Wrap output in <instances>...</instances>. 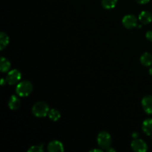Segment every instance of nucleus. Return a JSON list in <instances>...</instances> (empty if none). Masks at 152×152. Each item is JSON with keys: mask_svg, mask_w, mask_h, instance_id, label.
I'll return each instance as SVG.
<instances>
[{"mask_svg": "<svg viewBox=\"0 0 152 152\" xmlns=\"http://www.w3.org/2000/svg\"><path fill=\"white\" fill-rule=\"evenodd\" d=\"M33 91L32 83L28 80H23L19 82L16 88V94L21 97H25L29 96Z\"/></svg>", "mask_w": 152, "mask_h": 152, "instance_id": "f257e3e1", "label": "nucleus"}, {"mask_svg": "<svg viewBox=\"0 0 152 152\" xmlns=\"http://www.w3.org/2000/svg\"><path fill=\"white\" fill-rule=\"evenodd\" d=\"M50 108L48 105L45 102H37L33 105L32 113L38 118L45 117L48 114Z\"/></svg>", "mask_w": 152, "mask_h": 152, "instance_id": "f03ea898", "label": "nucleus"}, {"mask_svg": "<svg viewBox=\"0 0 152 152\" xmlns=\"http://www.w3.org/2000/svg\"><path fill=\"white\" fill-rule=\"evenodd\" d=\"M97 144L99 147H100L102 149L107 150L111 147V142H112V139H111V136L108 132H99V134L97 135Z\"/></svg>", "mask_w": 152, "mask_h": 152, "instance_id": "7ed1b4c3", "label": "nucleus"}, {"mask_svg": "<svg viewBox=\"0 0 152 152\" xmlns=\"http://www.w3.org/2000/svg\"><path fill=\"white\" fill-rule=\"evenodd\" d=\"M5 79L9 85L18 84L22 79V74L19 70L13 69L11 71H9Z\"/></svg>", "mask_w": 152, "mask_h": 152, "instance_id": "20e7f679", "label": "nucleus"}, {"mask_svg": "<svg viewBox=\"0 0 152 152\" xmlns=\"http://www.w3.org/2000/svg\"><path fill=\"white\" fill-rule=\"evenodd\" d=\"M123 25L127 29H133L137 26V19L134 15L128 14L123 18Z\"/></svg>", "mask_w": 152, "mask_h": 152, "instance_id": "39448f33", "label": "nucleus"}, {"mask_svg": "<svg viewBox=\"0 0 152 152\" xmlns=\"http://www.w3.org/2000/svg\"><path fill=\"white\" fill-rule=\"evenodd\" d=\"M132 150L136 152H145L148 150V145L146 142L140 139H134L131 143Z\"/></svg>", "mask_w": 152, "mask_h": 152, "instance_id": "423d86ee", "label": "nucleus"}, {"mask_svg": "<svg viewBox=\"0 0 152 152\" xmlns=\"http://www.w3.org/2000/svg\"><path fill=\"white\" fill-rule=\"evenodd\" d=\"M141 103L145 112L148 114H152V96L147 95L144 96Z\"/></svg>", "mask_w": 152, "mask_h": 152, "instance_id": "0eeeda50", "label": "nucleus"}, {"mask_svg": "<svg viewBox=\"0 0 152 152\" xmlns=\"http://www.w3.org/2000/svg\"><path fill=\"white\" fill-rule=\"evenodd\" d=\"M48 151L50 152H60L64 151L63 144L59 140H52L48 145Z\"/></svg>", "mask_w": 152, "mask_h": 152, "instance_id": "6e6552de", "label": "nucleus"}, {"mask_svg": "<svg viewBox=\"0 0 152 152\" xmlns=\"http://www.w3.org/2000/svg\"><path fill=\"white\" fill-rule=\"evenodd\" d=\"M138 19L142 25H148L152 22V14L149 11H142L139 15Z\"/></svg>", "mask_w": 152, "mask_h": 152, "instance_id": "1a4fd4ad", "label": "nucleus"}, {"mask_svg": "<svg viewBox=\"0 0 152 152\" xmlns=\"http://www.w3.org/2000/svg\"><path fill=\"white\" fill-rule=\"evenodd\" d=\"M21 101L19 98L16 95H12L8 101V106L10 109L16 110L20 107Z\"/></svg>", "mask_w": 152, "mask_h": 152, "instance_id": "9d476101", "label": "nucleus"}, {"mask_svg": "<svg viewBox=\"0 0 152 152\" xmlns=\"http://www.w3.org/2000/svg\"><path fill=\"white\" fill-rule=\"evenodd\" d=\"M142 131L148 136L152 135V118H148L142 123Z\"/></svg>", "mask_w": 152, "mask_h": 152, "instance_id": "9b49d317", "label": "nucleus"}, {"mask_svg": "<svg viewBox=\"0 0 152 152\" xmlns=\"http://www.w3.org/2000/svg\"><path fill=\"white\" fill-rule=\"evenodd\" d=\"M140 63L145 67L151 66L152 65V55L150 53L145 52L141 56Z\"/></svg>", "mask_w": 152, "mask_h": 152, "instance_id": "f8f14e48", "label": "nucleus"}, {"mask_svg": "<svg viewBox=\"0 0 152 152\" xmlns=\"http://www.w3.org/2000/svg\"><path fill=\"white\" fill-rule=\"evenodd\" d=\"M9 42H10V38L8 35L4 32L0 33V50H4L9 44Z\"/></svg>", "mask_w": 152, "mask_h": 152, "instance_id": "ddd939ff", "label": "nucleus"}, {"mask_svg": "<svg viewBox=\"0 0 152 152\" xmlns=\"http://www.w3.org/2000/svg\"><path fill=\"white\" fill-rule=\"evenodd\" d=\"M10 61L5 57L1 58V62H0V71L1 73H6L10 71Z\"/></svg>", "mask_w": 152, "mask_h": 152, "instance_id": "4468645a", "label": "nucleus"}, {"mask_svg": "<svg viewBox=\"0 0 152 152\" xmlns=\"http://www.w3.org/2000/svg\"><path fill=\"white\" fill-rule=\"evenodd\" d=\"M48 116L49 119L50 120H52L53 122H56L58 120H59V118L61 117V114L58 110L53 108V109H50Z\"/></svg>", "mask_w": 152, "mask_h": 152, "instance_id": "2eb2a0df", "label": "nucleus"}, {"mask_svg": "<svg viewBox=\"0 0 152 152\" xmlns=\"http://www.w3.org/2000/svg\"><path fill=\"white\" fill-rule=\"evenodd\" d=\"M117 0H102V6L106 10H110L117 5Z\"/></svg>", "mask_w": 152, "mask_h": 152, "instance_id": "dca6fc26", "label": "nucleus"}, {"mask_svg": "<svg viewBox=\"0 0 152 152\" xmlns=\"http://www.w3.org/2000/svg\"><path fill=\"white\" fill-rule=\"evenodd\" d=\"M28 152H43L44 151V148H43V145H32L31 148H28Z\"/></svg>", "mask_w": 152, "mask_h": 152, "instance_id": "f3484780", "label": "nucleus"}, {"mask_svg": "<svg viewBox=\"0 0 152 152\" xmlns=\"http://www.w3.org/2000/svg\"><path fill=\"white\" fill-rule=\"evenodd\" d=\"M145 38L149 42H152V31H149L145 34Z\"/></svg>", "mask_w": 152, "mask_h": 152, "instance_id": "a211bd4d", "label": "nucleus"}, {"mask_svg": "<svg viewBox=\"0 0 152 152\" xmlns=\"http://www.w3.org/2000/svg\"><path fill=\"white\" fill-rule=\"evenodd\" d=\"M138 4H145L150 1V0H135Z\"/></svg>", "mask_w": 152, "mask_h": 152, "instance_id": "6ab92c4d", "label": "nucleus"}, {"mask_svg": "<svg viewBox=\"0 0 152 152\" xmlns=\"http://www.w3.org/2000/svg\"><path fill=\"white\" fill-rule=\"evenodd\" d=\"M0 83H1V86H4L6 85V83H7L6 79H4V78L1 79V81H0Z\"/></svg>", "mask_w": 152, "mask_h": 152, "instance_id": "aec40b11", "label": "nucleus"}, {"mask_svg": "<svg viewBox=\"0 0 152 152\" xmlns=\"http://www.w3.org/2000/svg\"><path fill=\"white\" fill-rule=\"evenodd\" d=\"M91 152H102V149H97V148H94V149H92V150H90Z\"/></svg>", "mask_w": 152, "mask_h": 152, "instance_id": "412c9836", "label": "nucleus"}, {"mask_svg": "<svg viewBox=\"0 0 152 152\" xmlns=\"http://www.w3.org/2000/svg\"><path fill=\"white\" fill-rule=\"evenodd\" d=\"M132 137H133L134 139H136V138H137L138 137V133H137V132L134 133L133 134H132Z\"/></svg>", "mask_w": 152, "mask_h": 152, "instance_id": "4be33fe9", "label": "nucleus"}, {"mask_svg": "<svg viewBox=\"0 0 152 152\" xmlns=\"http://www.w3.org/2000/svg\"><path fill=\"white\" fill-rule=\"evenodd\" d=\"M106 151H114V152H115L116 150L114 149V148H111V147H110V148H108V149H107Z\"/></svg>", "mask_w": 152, "mask_h": 152, "instance_id": "5701e85b", "label": "nucleus"}, {"mask_svg": "<svg viewBox=\"0 0 152 152\" xmlns=\"http://www.w3.org/2000/svg\"><path fill=\"white\" fill-rule=\"evenodd\" d=\"M149 74H150V75H152V68H151L149 69Z\"/></svg>", "mask_w": 152, "mask_h": 152, "instance_id": "b1692460", "label": "nucleus"}]
</instances>
